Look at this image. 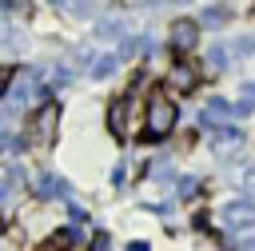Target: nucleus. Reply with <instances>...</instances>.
<instances>
[{
    "label": "nucleus",
    "instance_id": "nucleus-1",
    "mask_svg": "<svg viewBox=\"0 0 255 251\" xmlns=\"http://www.w3.org/2000/svg\"><path fill=\"white\" fill-rule=\"evenodd\" d=\"M171 127H175V104H171V96H163L155 88L147 100V135H167Z\"/></svg>",
    "mask_w": 255,
    "mask_h": 251
},
{
    "label": "nucleus",
    "instance_id": "nucleus-2",
    "mask_svg": "<svg viewBox=\"0 0 255 251\" xmlns=\"http://www.w3.org/2000/svg\"><path fill=\"white\" fill-rule=\"evenodd\" d=\"M56 127H60V108L56 104H40L36 116H32V124H28V139L40 143V147H48L56 139Z\"/></svg>",
    "mask_w": 255,
    "mask_h": 251
},
{
    "label": "nucleus",
    "instance_id": "nucleus-3",
    "mask_svg": "<svg viewBox=\"0 0 255 251\" xmlns=\"http://www.w3.org/2000/svg\"><path fill=\"white\" fill-rule=\"evenodd\" d=\"M167 92H175V96H187L195 84H199V68L191 64V60H179V64H171V72H167Z\"/></svg>",
    "mask_w": 255,
    "mask_h": 251
},
{
    "label": "nucleus",
    "instance_id": "nucleus-4",
    "mask_svg": "<svg viewBox=\"0 0 255 251\" xmlns=\"http://www.w3.org/2000/svg\"><path fill=\"white\" fill-rule=\"evenodd\" d=\"M195 40H199V24H195V20H175V24H171V48H175L179 56H187V52L195 48Z\"/></svg>",
    "mask_w": 255,
    "mask_h": 251
},
{
    "label": "nucleus",
    "instance_id": "nucleus-5",
    "mask_svg": "<svg viewBox=\"0 0 255 251\" xmlns=\"http://www.w3.org/2000/svg\"><path fill=\"white\" fill-rule=\"evenodd\" d=\"M247 223H255V207H251V203H231V207H223V227H227V231H239V227H247Z\"/></svg>",
    "mask_w": 255,
    "mask_h": 251
},
{
    "label": "nucleus",
    "instance_id": "nucleus-6",
    "mask_svg": "<svg viewBox=\"0 0 255 251\" xmlns=\"http://www.w3.org/2000/svg\"><path fill=\"white\" fill-rule=\"evenodd\" d=\"M128 108H131L128 96H116L112 108H108V127H112L116 135H128Z\"/></svg>",
    "mask_w": 255,
    "mask_h": 251
},
{
    "label": "nucleus",
    "instance_id": "nucleus-7",
    "mask_svg": "<svg viewBox=\"0 0 255 251\" xmlns=\"http://www.w3.org/2000/svg\"><path fill=\"white\" fill-rule=\"evenodd\" d=\"M223 116H227V104H223V100H211V104L203 108V116H199V124H203V127H211V124H219Z\"/></svg>",
    "mask_w": 255,
    "mask_h": 251
},
{
    "label": "nucleus",
    "instance_id": "nucleus-8",
    "mask_svg": "<svg viewBox=\"0 0 255 251\" xmlns=\"http://www.w3.org/2000/svg\"><path fill=\"white\" fill-rule=\"evenodd\" d=\"M40 195H48V199H52V195H68V183L56 179V175H44V179H40Z\"/></svg>",
    "mask_w": 255,
    "mask_h": 251
},
{
    "label": "nucleus",
    "instance_id": "nucleus-9",
    "mask_svg": "<svg viewBox=\"0 0 255 251\" xmlns=\"http://www.w3.org/2000/svg\"><path fill=\"white\" fill-rule=\"evenodd\" d=\"M72 239H76V235H72V231H68V235H64V231H60V235H52V239H48V243H44V251H64V247H68V243H72Z\"/></svg>",
    "mask_w": 255,
    "mask_h": 251
},
{
    "label": "nucleus",
    "instance_id": "nucleus-10",
    "mask_svg": "<svg viewBox=\"0 0 255 251\" xmlns=\"http://www.w3.org/2000/svg\"><path fill=\"white\" fill-rule=\"evenodd\" d=\"M112 68H116V56H100V60L92 64V76H108Z\"/></svg>",
    "mask_w": 255,
    "mask_h": 251
},
{
    "label": "nucleus",
    "instance_id": "nucleus-11",
    "mask_svg": "<svg viewBox=\"0 0 255 251\" xmlns=\"http://www.w3.org/2000/svg\"><path fill=\"white\" fill-rule=\"evenodd\" d=\"M120 32V20H100V28H96V36H104V40H112Z\"/></svg>",
    "mask_w": 255,
    "mask_h": 251
},
{
    "label": "nucleus",
    "instance_id": "nucleus-12",
    "mask_svg": "<svg viewBox=\"0 0 255 251\" xmlns=\"http://www.w3.org/2000/svg\"><path fill=\"white\" fill-rule=\"evenodd\" d=\"M223 64H227V52H219V48H215V52L207 56V68H211V72H219Z\"/></svg>",
    "mask_w": 255,
    "mask_h": 251
},
{
    "label": "nucleus",
    "instance_id": "nucleus-13",
    "mask_svg": "<svg viewBox=\"0 0 255 251\" xmlns=\"http://www.w3.org/2000/svg\"><path fill=\"white\" fill-rule=\"evenodd\" d=\"M203 20H207V24H219V20H223V8H207Z\"/></svg>",
    "mask_w": 255,
    "mask_h": 251
},
{
    "label": "nucleus",
    "instance_id": "nucleus-14",
    "mask_svg": "<svg viewBox=\"0 0 255 251\" xmlns=\"http://www.w3.org/2000/svg\"><path fill=\"white\" fill-rule=\"evenodd\" d=\"M179 195H183V199L195 195V179H179Z\"/></svg>",
    "mask_w": 255,
    "mask_h": 251
},
{
    "label": "nucleus",
    "instance_id": "nucleus-15",
    "mask_svg": "<svg viewBox=\"0 0 255 251\" xmlns=\"http://www.w3.org/2000/svg\"><path fill=\"white\" fill-rule=\"evenodd\" d=\"M128 251H147V243H139V239H135V243H131Z\"/></svg>",
    "mask_w": 255,
    "mask_h": 251
},
{
    "label": "nucleus",
    "instance_id": "nucleus-16",
    "mask_svg": "<svg viewBox=\"0 0 255 251\" xmlns=\"http://www.w3.org/2000/svg\"><path fill=\"white\" fill-rule=\"evenodd\" d=\"M4 4H8V8H16V0H4Z\"/></svg>",
    "mask_w": 255,
    "mask_h": 251
},
{
    "label": "nucleus",
    "instance_id": "nucleus-17",
    "mask_svg": "<svg viewBox=\"0 0 255 251\" xmlns=\"http://www.w3.org/2000/svg\"><path fill=\"white\" fill-rule=\"evenodd\" d=\"M251 96H255V88H251Z\"/></svg>",
    "mask_w": 255,
    "mask_h": 251
}]
</instances>
